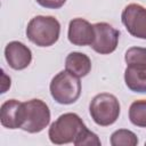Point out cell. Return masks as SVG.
I'll list each match as a JSON object with an SVG mask.
<instances>
[{
  "label": "cell",
  "mask_w": 146,
  "mask_h": 146,
  "mask_svg": "<svg viewBox=\"0 0 146 146\" xmlns=\"http://www.w3.org/2000/svg\"><path fill=\"white\" fill-rule=\"evenodd\" d=\"M73 144L75 146H83V145H96V146H99L100 145V140H99V138L97 137L96 133L91 132L88 128H86L80 133V136L74 140Z\"/></svg>",
  "instance_id": "2e32d148"
},
{
  "label": "cell",
  "mask_w": 146,
  "mask_h": 146,
  "mask_svg": "<svg viewBox=\"0 0 146 146\" xmlns=\"http://www.w3.org/2000/svg\"><path fill=\"white\" fill-rule=\"evenodd\" d=\"M129 119L132 124L146 128V99L135 100L129 108Z\"/></svg>",
  "instance_id": "4fadbf2b"
},
{
  "label": "cell",
  "mask_w": 146,
  "mask_h": 146,
  "mask_svg": "<svg viewBox=\"0 0 146 146\" xmlns=\"http://www.w3.org/2000/svg\"><path fill=\"white\" fill-rule=\"evenodd\" d=\"M5 57L8 65L14 70L26 68L32 60V52L27 46L19 41H11L5 48Z\"/></svg>",
  "instance_id": "ba28073f"
},
{
  "label": "cell",
  "mask_w": 146,
  "mask_h": 146,
  "mask_svg": "<svg viewBox=\"0 0 146 146\" xmlns=\"http://www.w3.org/2000/svg\"><path fill=\"white\" fill-rule=\"evenodd\" d=\"M65 68L73 75L78 78H83L88 75L91 70V60L87 55L73 51L68 54L65 59Z\"/></svg>",
  "instance_id": "8fae6325"
},
{
  "label": "cell",
  "mask_w": 146,
  "mask_h": 146,
  "mask_svg": "<svg viewBox=\"0 0 146 146\" xmlns=\"http://www.w3.org/2000/svg\"><path fill=\"white\" fill-rule=\"evenodd\" d=\"M87 127L78 114L65 113L51 123L48 135L52 144L63 145L74 143V140Z\"/></svg>",
  "instance_id": "7a4b0ae2"
},
{
  "label": "cell",
  "mask_w": 146,
  "mask_h": 146,
  "mask_svg": "<svg viewBox=\"0 0 146 146\" xmlns=\"http://www.w3.org/2000/svg\"><path fill=\"white\" fill-rule=\"evenodd\" d=\"M60 24L52 16H35L26 27L27 39L39 47L52 46L59 38Z\"/></svg>",
  "instance_id": "6da1fadb"
},
{
  "label": "cell",
  "mask_w": 146,
  "mask_h": 146,
  "mask_svg": "<svg viewBox=\"0 0 146 146\" xmlns=\"http://www.w3.org/2000/svg\"><path fill=\"white\" fill-rule=\"evenodd\" d=\"M94 30L95 39L91 43V48L100 55L113 52L117 47L120 32L105 22L94 24Z\"/></svg>",
  "instance_id": "8992f818"
},
{
  "label": "cell",
  "mask_w": 146,
  "mask_h": 146,
  "mask_svg": "<svg viewBox=\"0 0 146 146\" xmlns=\"http://www.w3.org/2000/svg\"><path fill=\"white\" fill-rule=\"evenodd\" d=\"M41 7L49 8V9H58L60 8L66 0H35Z\"/></svg>",
  "instance_id": "e0dca14e"
},
{
  "label": "cell",
  "mask_w": 146,
  "mask_h": 146,
  "mask_svg": "<svg viewBox=\"0 0 146 146\" xmlns=\"http://www.w3.org/2000/svg\"><path fill=\"white\" fill-rule=\"evenodd\" d=\"M1 73H2V88H1V92H6V90L10 87V78L7 76L3 71H1Z\"/></svg>",
  "instance_id": "ac0fdd59"
},
{
  "label": "cell",
  "mask_w": 146,
  "mask_h": 146,
  "mask_svg": "<svg viewBox=\"0 0 146 146\" xmlns=\"http://www.w3.org/2000/svg\"><path fill=\"white\" fill-rule=\"evenodd\" d=\"M67 36L75 46H91L95 39L94 25L83 18H73L68 24Z\"/></svg>",
  "instance_id": "9c48e42d"
},
{
  "label": "cell",
  "mask_w": 146,
  "mask_h": 146,
  "mask_svg": "<svg viewBox=\"0 0 146 146\" xmlns=\"http://www.w3.org/2000/svg\"><path fill=\"white\" fill-rule=\"evenodd\" d=\"M138 144L137 136L127 129H119L111 136L112 146H136Z\"/></svg>",
  "instance_id": "5bb4252c"
},
{
  "label": "cell",
  "mask_w": 146,
  "mask_h": 146,
  "mask_svg": "<svg viewBox=\"0 0 146 146\" xmlns=\"http://www.w3.org/2000/svg\"><path fill=\"white\" fill-rule=\"evenodd\" d=\"M50 122V111L48 105L40 99H31L23 103L21 128L30 133L42 131Z\"/></svg>",
  "instance_id": "3957f363"
},
{
  "label": "cell",
  "mask_w": 146,
  "mask_h": 146,
  "mask_svg": "<svg viewBox=\"0 0 146 146\" xmlns=\"http://www.w3.org/2000/svg\"><path fill=\"white\" fill-rule=\"evenodd\" d=\"M22 106H23V103L18 102L17 99H9L1 105L0 121L5 128H8V129L21 128Z\"/></svg>",
  "instance_id": "30bf717a"
},
{
  "label": "cell",
  "mask_w": 146,
  "mask_h": 146,
  "mask_svg": "<svg viewBox=\"0 0 146 146\" xmlns=\"http://www.w3.org/2000/svg\"><path fill=\"white\" fill-rule=\"evenodd\" d=\"M89 113L96 124L107 127L119 119L120 103L112 94H98L92 98L89 105Z\"/></svg>",
  "instance_id": "5b68a950"
},
{
  "label": "cell",
  "mask_w": 146,
  "mask_h": 146,
  "mask_svg": "<svg viewBox=\"0 0 146 146\" xmlns=\"http://www.w3.org/2000/svg\"><path fill=\"white\" fill-rule=\"evenodd\" d=\"M127 31L135 38L146 40V8L138 3L128 5L121 15Z\"/></svg>",
  "instance_id": "52a82bcc"
},
{
  "label": "cell",
  "mask_w": 146,
  "mask_h": 146,
  "mask_svg": "<svg viewBox=\"0 0 146 146\" xmlns=\"http://www.w3.org/2000/svg\"><path fill=\"white\" fill-rule=\"evenodd\" d=\"M125 63L129 66L146 67V48L131 47L125 51Z\"/></svg>",
  "instance_id": "9a60e30c"
},
{
  "label": "cell",
  "mask_w": 146,
  "mask_h": 146,
  "mask_svg": "<svg viewBox=\"0 0 146 146\" xmlns=\"http://www.w3.org/2000/svg\"><path fill=\"white\" fill-rule=\"evenodd\" d=\"M50 94L59 104H73L81 95L80 79L66 70L62 71L52 78L50 82Z\"/></svg>",
  "instance_id": "277c9868"
},
{
  "label": "cell",
  "mask_w": 146,
  "mask_h": 146,
  "mask_svg": "<svg viewBox=\"0 0 146 146\" xmlns=\"http://www.w3.org/2000/svg\"><path fill=\"white\" fill-rule=\"evenodd\" d=\"M127 87L133 92H146V67L127 66L124 71Z\"/></svg>",
  "instance_id": "7c38bea8"
}]
</instances>
